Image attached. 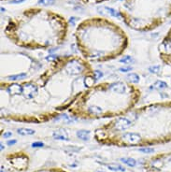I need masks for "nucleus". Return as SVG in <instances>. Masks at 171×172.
<instances>
[{
	"mask_svg": "<svg viewBox=\"0 0 171 172\" xmlns=\"http://www.w3.org/2000/svg\"><path fill=\"white\" fill-rule=\"evenodd\" d=\"M96 83V71L83 57L58 56L33 78L1 80L0 116L5 121L26 123L52 121Z\"/></svg>",
	"mask_w": 171,
	"mask_h": 172,
	"instance_id": "nucleus-1",
	"label": "nucleus"
},
{
	"mask_svg": "<svg viewBox=\"0 0 171 172\" xmlns=\"http://www.w3.org/2000/svg\"><path fill=\"white\" fill-rule=\"evenodd\" d=\"M162 132L171 133V101L136 107L98 127L95 137L104 144L134 147L152 141Z\"/></svg>",
	"mask_w": 171,
	"mask_h": 172,
	"instance_id": "nucleus-2",
	"label": "nucleus"
},
{
	"mask_svg": "<svg viewBox=\"0 0 171 172\" xmlns=\"http://www.w3.org/2000/svg\"><path fill=\"white\" fill-rule=\"evenodd\" d=\"M141 91L126 80L96 83L86 89L68 109V113L82 120L114 119L136 107Z\"/></svg>",
	"mask_w": 171,
	"mask_h": 172,
	"instance_id": "nucleus-3",
	"label": "nucleus"
},
{
	"mask_svg": "<svg viewBox=\"0 0 171 172\" xmlns=\"http://www.w3.org/2000/svg\"><path fill=\"white\" fill-rule=\"evenodd\" d=\"M66 24L61 18L49 12H27L23 18L11 20L5 33L15 45L28 50L56 48L64 43Z\"/></svg>",
	"mask_w": 171,
	"mask_h": 172,
	"instance_id": "nucleus-4",
	"label": "nucleus"
},
{
	"mask_svg": "<svg viewBox=\"0 0 171 172\" xmlns=\"http://www.w3.org/2000/svg\"><path fill=\"white\" fill-rule=\"evenodd\" d=\"M75 36L82 57L91 64L117 59L128 47V37L125 32L106 20L83 21L77 28Z\"/></svg>",
	"mask_w": 171,
	"mask_h": 172,
	"instance_id": "nucleus-5",
	"label": "nucleus"
},
{
	"mask_svg": "<svg viewBox=\"0 0 171 172\" xmlns=\"http://www.w3.org/2000/svg\"><path fill=\"white\" fill-rule=\"evenodd\" d=\"M17 132L19 133L20 135H32V134H35V131L32 130V129H28V128H19Z\"/></svg>",
	"mask_w": 171,
	"mask_h": 172,
	"instance_id": "nucleus-6",
	"label": "nucleus"
},
{
	"mask_svg": "<svg viewBox=\"0 0 171 172\" xmlns=\"http://www.w3.org/2000/svg\"><path fill=\"white\" fill-rule=\"evenodd\" d=\"M89 134L90 132L89 131H84V130H82V131H79L78 133H77V136H78L80 139H82L83 140H88L89 139Z\"/></svg>",
	"mask_w": 171,
	"mask_h": 172,
	"instance_id": "nucleus-7",
	"label": "nucleus"
},
{
	"mask_svg": "<svg viewBox=\"0 0 171 172\" xmlns=\"http://www.w3.org/2000/svg\"><path fill=\"white\" fill-rule=\"evenodd\" d=\"M122 162H123L125 164L130 166H135V165H136V161L132 158H123Z\"/></svg>",
	"mask_w": 171,
	"mask_h": 172,
	"instance_id": "nucleus-8",
	"label": "nucleus"
},
{
	"mask_svg": "<svg viewBox=\"0 0 171 172\" xmlns=\"http://www.w3.org/2000/svg\"><path fill=\"white\" fill-rule=\"evenodd\" d=\"M37 3L39 4V5H43V6L53 5L55 3V0H38Z\"/></svg>",
	"mask_w": 171,
	"mask_h": 172,
	"instance_id": "nucleus-9",
	"label": "nucleus"
},
{
	"mask_svg": "<svg viewBox=\"0 0 171 172\" xmlns=\"http://www.w3.org/2000/svg\"><path fill=\"white\" fill-rule=\"evenodd\" d=\"M140 152H142V153H151L153 152V149L152 148H141V149H139Z\"/></svg>",
	"mask_w": 171,
	"mask_h": 172,
	"instance_id": "nucleus-10",
	"label": "nucleus"
},
{
	"mask_svg": "<svg viewBox=\"0 0 171 172\" xmlns=\"http://www.w3.org/2000/svg\"><path fill=\"white\" fill-rule=\"evenodd\" d=\"M32 146H33V147H42V146H43V143L37 142V143H33Z\"/></svg>",
	"mask_w": 171,
	"mask_h": 172,
	"instance_id": "nucleus-11",
	"label": "nucleus"
},
{
	"mask_svg": "<svg viewBox=\"0 0 171 172\" xmlns=\"http://www.w3.org/2000/svg\"><path fill=\"white\" fill-rule=\"evenodd\" d=\"M11 135H12L11 133H10V132H8V133H6V134H4V136H3V137H11Z\"/></svg>",
	"mask_w": 171,
	"mask_h": 172,
	"instance_id": "nucleus-12",
	"label": "nucleus"
},
{
	"mask_svg": "<svg viewBox=\"0 0 171 172\" xmlns=\"http://www.w3.org/2000/svg\"><path fill=\"white\" fill-rule=\"evenodd\" d=\"M15 142H16L15 140H13V141H8V145H12V144H14Z\"/></svg>",
	"mask_w": 171,
	"mask_h": 172,
	"instance_id": "nucleus-13",
	"label": "nucleus"
}]
</instances>
